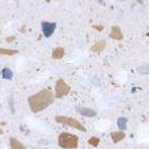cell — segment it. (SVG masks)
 Returning a JSON list of instances; mask_svg holds the SVG:
<instances>
[{
	"label": "cell",
	"instance_id": "9",
	"mask_svg": "<svg viewBox=\"0 0 149 149\" xmlns=\"http://www.w3.org/2000/svg\"><path fill=\"white\" fill-rule=\"evenodd\" d=\"M10 146H11V149H27V147L24 144H22L15 137L10 138Z\"/></svg>",
	"mask_w": 149,
	"mask_h": 149
},
{
	"label": "cell",
	"instance_id": "12",
	"mask_svg": "<svg viewBox=\"0 0 149 149\" xmlns=\"http://www.w3.org/2000/svg\"><path fill=\"white\" fill-rule=\"evenodd\" d=\"M17 54H18L17 50H11V49H3V47H0V55L13 56V55H17Z\"/></svg>",
	"mask_w": 149,
	"mask_h": 149
},
{
	"label": "cell",
	"instance_id": "6",
	"mask_svg": "<svg viewBox=\"0 0 149 149\" xmlns=\"http://www.w3.org/2000/svg\"><path fill=\"white\" fill-rule=\"evenodd\" d=\"M110 38L114 39V40H123V39H124V34H123V32H121L120 27H118V26H113V27H111Z\"/></svg>",
	"mask_w": 149,
	"mask_h": 149
},
{
	"label": "cell",
	"instance_id": "11",
	"mask_svg": "<svg viewBox=\"0 0 149 149\" xmlns=\"http://www.w3.org/2000/svg\"><path fill=\"white\" fill-rule=\"evenodd\" d=\"M77 110L79 111L81 115H85V116H90V118H92V116L96 115V111L92 110V109H90V108H80V107H79V108H77Z\"/></svg>",
	"mask_w": 149,
	"mask_h": 149
},
{
	"label": "cell",
	"instance_id": "1",
	"mask_svg": "<svg viewBox=\"0 0 149 149\" xmlns=\"http://www.w3.org/2000/svg\"><path fill=\"white\" fill-rule=\"evenodd\" d=\"M55 98V93L49 88H45V90L39 91L38 93L32 95L28 98V104L33 113H39V111H42L47 107H50L54 103Z\"/></svg>",
	"mask_w": 149,
	"mask_h": 149
},
{
	"label": "cell",
	"instance_id": "19",
	"mask_svg": "<svg viewBox=\"0 0 149 149\" xmlns=\"http://www.w3.org/2000/svg\"><path fill=\"white\" fill-rule=\"evenodd\" d=\"M45 1H46V3H50V1H51V0H45Z\"/></svg>",
	"mask_w": 149,
	"mask_h": 149
},
{
	"label": "cell",
	"instance_id": "8",
	"mask_svg": "<svg viewBox=\"0 0 149 149\" xmlns=\"http://www.w3.org/2000/svg\"><path fill=\"white\" fill-rule=\"evenodd\" d=\"M106 45H107L106 41H104V40H100V41L93 44V46L91 47V51L92 52H102L104 49H106Z\"/></svg>",
	"mask_w": 149,
	"mask_h": 149
},
{
	"label": "cell",
	"instance_id": "5",
	"mask_svg": "<svg viewBox=\"0 0 149 149\" xmlns=\"http://www.w3.org/2000/svg\"><path fill=\"white\" fill-rule=\"evenodd\" d=\"M41 28H42V34L50 38V36L54 34V32L56 31V23L54 22H42L41 23Z\"/></svg>",
	"mask_w": 149,
	"mask_h": 149
},
{
	"label": "cell",
	"instance_id": "10",
	"mask_svg": "<svg viewBox=\"0 0 149 149\" xmlns=\"http://www.w3.org/2000/svg\"><path fill=\"white\" fill-rule=\"evenodd\" d=\"M63 56H64V49L62 46H58L52 51V58L54 59H61L63 58Z\"/></svg>",
	"mask_w": 149,
	"mask_h": 149
},
{
	"label": "cell",
	"instance_id": "17",
	"mask_svg": "<svg viewBox=\"0 0 149 149\" xmlns=\"http://www.w3.org/2000/svg\"><path fill=\"white\" fill-rule=\"evenodd\" d=\"M93 28H95V29H97V31H100V32L103 31V27H102V26H93Z\"/></svg>",
	"mask_w": 149,
	"mask_h": 149
},
{
	"label": "cell",
	"instance_id": "20",
	"mask_svg": "<svg viewBox=\"0 0 149 149\" xmlns=\"http://www.w3.org/2000/svg\"><path fill=\"white\" fill-rule=\"evenodd\" d=\"M0 33H1V31H0Z\"/></svg>",
	"mask_w": 149,
	"mask_h": 149
},
{
	"label": "cell",
	"instance_id": "13",
	"mask_svg": "<svg viewBox=\"0 0 149 149\" xmlns=\"http://www.w3.org/2000/svg\"><path fill=\"white\" fill-rule=\"evenodd\" d=\"M126 124H127V119L126 118H119L118 119V127L121 131L126 130Z\"/></svg>",
	"mask_w": 149,
	"mask_h": 149
},
{
	"label": "cell",
	"instance_id": "4",
	"mask_svg": "<svg viewBox=\"0 0 149 149\" xmlns=\"http://www.w3.org/2000/svg\"><path fill=\"white\" fill-rule=\"evenodd\" d=\"M70 92V86L65 83L63 79H58L56 81V88H55V97L56 98H63Z\"/></svg>",
	"mask_w": 149,
	"mask_h": 149
},
{
	"label": "cell",
	"instance_id": "2",
	"mask_svg": "<svg viewBox=\"0 0 149 149\" xmlns=\"http://www.w3.org/2000/svg\"><path fill=\"white\" fill-rule=\"evenodd\" d=\"M58 146L64 149H77L79 146V137L68 132H62L58 136Z\"/></svg>",
	"mask_w": 149,
	"mask_h": 149
},
{
	"label": "cell",
	"instance_id": "14",
	"mask_svg": "<svg viewBox=\"0 0 149 149\" xmlns=\"http://www.w3.org/2000/svg\"><path fill=\"white\" fill-rule=\"evenodd\" d=\"M12 72H11V69H9V68H5L4 70H3V78L4 79H12Z\"/></svg>",
	"mask_w": 149,
	"mask_h": 149
},
{
	"label": "cell",
	"instance_id": "18",
	"mask_svg": "<svg viewBox=\"0 0 149 149\" xmlns=\"http://www.w3.org/2000/svg\"><path fill=\"white\" fill-rule=\"evenodd\" d=\"M136 1H137L138 4H143V0H136Z\"/></svg>",
	"mask_w": 149,
	"mask_h": 149
},
{
	"label": "cell",
	"instance_id": "7",
	"mask_svg": "<svg viewBox=\"0 0 149 149\" xmlns=\"http://www.w3.org/2000/svg\"><path fill=\"white\" fill-rule=\"evenodd\" d=\"M110 137H111V141H113L114 143H119L126 137V135H125L124 131H114V132L110 133Z\"/></svg>",
	"mask_w": 149,
	"mask_h": 149
},
{
	"label": "cell",
	"instance_id": "3",
	"mask_svg": "<svg viewBox=\"0 0 149 149\" xmlns=\"http://www.w3.org/2000/svg\"><path fill=\"white\" fill-rule=\"evenodd\" d=\"M55 121L58 124H63V125H68L73 129H77L80 131H85V126L81 124L79 120L74 118H69V116H64V115H57L55 116Z\"/></svg>",
	"mask_w": 149,
	"mask_h": 149
},
{
	"label": "cell",
	"instance_id": "15",
	"mask_svg": "<svg viewBox=\"0 0 149 149\" xmlns=\"http://www.w3.org/2000/svg\"><path fill=\"white\" fill-rule=\"evenodd\" d=\"M88 144L92 146V147H97L100 144V138L98 137H91L88 139Z\"/></svg>",
	"mask_w": 149,
	"mask_h": 149
},
{
	"label": "cell",
	"instance_id": "16",
	"mask_svg": "<svg viewBox=\"0 0 149 149\" xmlns=\"http://www.w3.org/2000/svg\"><path fill=\"white\" fill-rule=\"evenodd\" d=\"M16 40V38H15V36H9V38H6V41L7 42H12V41H15Z\"/></svg>",
	"mask_w": 149,
	"mask_h": 149
}]
</instances>
